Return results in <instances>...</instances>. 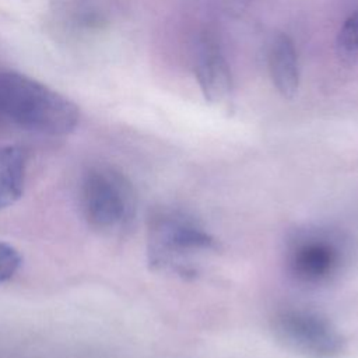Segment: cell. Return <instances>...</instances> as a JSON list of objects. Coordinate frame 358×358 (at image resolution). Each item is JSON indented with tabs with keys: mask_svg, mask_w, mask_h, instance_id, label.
<instances>
[{
	"mask_svg": "<svg viewBox=\"0 0 358 358\" xmlns=\"http://www.w3.org/2000/svg\"><path fill=\"white\" fill-rule=\"evenodd\" d=\"M218 250L215 238L194 217L179 210H161L147 229V259L154 270L194 275L203 260Z\"/></svg>",
	"mask_w": 358,
	"mask_h": 358,
	"instance_id": "obj_2",
	"label": "cell"
},
{
	"mask_svg": "<svg viewBox=\"0 0 358 358\" xmlns=\"http://www.w3.org/2000/svg\"><path fill=\"white\" fill-rule=\"evenodd\" d=\"M27 151L20 145L0 147V210L18 201L24 193Z\"/></svg>",
	"mask_w": 358,
	"mask_h": 358,
	"instance_id": "obj_8",
	"label": "cell"
},
{
	"mask_svg": "<svg viewBox=\"0 0 358 358\" xmlns=\"http://www.w3.org/2000/svg\"><path fill=\"white\" fill-rule=\"evenodd\" d=\"M0 115L22 130L66 136L80 120L76 103L45 84L20 73L0 74Z\"/></svg>",
	"mask_w": 358,
	"mask_h": 358,
	"instance_id": "obj_1",
	"label": "cell"
},
{
	"mask_svg": "<svg viewBox=\"0 0 358 358\" xmlns=\"http://www.w3.org/2000/svg\"><path fill=\"white\" fill-rule=\"evenodd\" d=\"M21 255L14 246L0 242V284L14 277L21 266Z\"/></svg>",
	"mask_w": 358,
	"mask_h": 358,
	"instance_id": "obj_10",
	"label": "cell"
},
{
	"mask_svg": "<svg viewBox=\"0 0 358 358\" xmlns=\"http://www.w3.org/2000/svg\"><path fill=\"white\" fill-rule=\"evenodd\" d=\"M284 267L292 281L309 288L333 282L341 273L347 248L340 232L305 225L292 231L284 245Z\"/></svg>",
	"mask_w": 358,
	"mask_h": 358,
	"instance_id": "obj_3",
	"label": "cell"
},
{
	"mask_svg": "<svg viewBox=\"0 0 358 358\" xmlns=\"http://www.w3.org/2000/svg\"><path fill=\"white\" fill-rule=\"evenodd\" d=\"M196 77L204 98L210 102H224L232 91L228 63L215 46L206 45L196 60Z\"/></svg>",
	"mask_w": 358,
	"mask_h": 358,
	"instance_id": "obj_6",
	"label": "cell"
},
{
	"mask_svg": "<svg viewBox=\"0 0 358 358\" xmlns=\"http://www.w3.org/2000/svg\"><path fill=\"white\" fill-rule=\"evenodd\" d=\"M80 210L85 222L102 234H117L136 214V194L129 179L108 165L88 168L78 189Z\"/></svg>",
	"mask_w": 358,
	"mask_h": 358,
	"instance_id": "obj_4",
	"label": "cell"
},
{
	"mask_svg": "<svg viewBox=\"0 0 358 358\" xmlns=\"http://www.w3.org/2000/svg\"><path fill=\"white\" fill-rule=\"evenodd\" d=\"M268 71L277 91L292 98L299 85V64L298 53L292 39L285 34H278L273 38L268 46Z\"/></svg>",
	"mask_w": 358,
	"mask_h": 358,
	"instance_id": "obj_7",
	"label": "cell"
},
{
	"mask_svg": "<svg viewBox=\"0 0 358 358\" xmlns=\"http://www.w3.org/2000/svg\"><path fill=\"white\" fill-rule=\"evenodd\" d=\"M338 49L345 56L358 55V10H355L343 24L338 38Z\"/></svg>",
	"mask_w": 358,
	"mask_h": 358,
	"instance_id": "obj_9",
	"label": "cell"
},
{
	"mask_svg": "<svg viewBox=\"0 0 358 358\" xmlns=\"http://www.w3.org/2000/svg\"><path fill=\"white\" fill-rule=\"evenodd\" d=\"M274 340L301 358H341L347 340L324 315L302 306L277 309L270 319Z\"/></svg>",
	"mask_w": 358,
	"mask_h": 358,
	"instance_id": "obj_5",
	"label": "cell"
}]
</instances>
